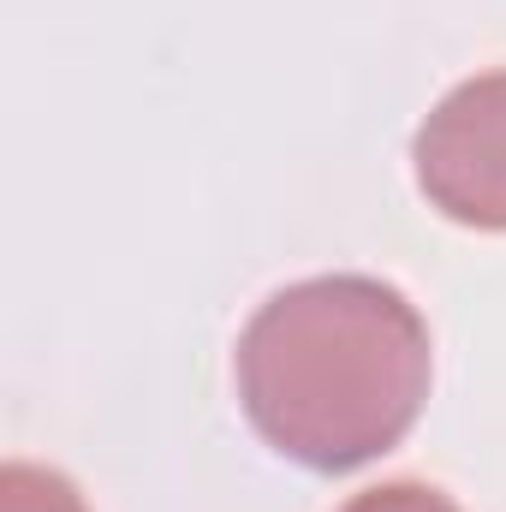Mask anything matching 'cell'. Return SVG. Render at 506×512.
<instances>
[{"label":"cell","mask_w":506,"mask_h":512,"mask_svg":"<svg viewBox=\"0 0 506 512\" xmlns=\"http://www.w3.org/2000/svg\"><path fill=\"white\" fill-rule=\"evenodd\" d=\"M0 512H90V507H84V495L72 489V477L12 459V465L0 471Z\"/></svg>","instance_id":"obj_3"},{"label":"cell","mask_w":506,"mask_h":512,"mask_svg":"<svg viewBox=\"0 0 506 512\" xmlns=\"http://www.w3.org/2000/svg\"><path fill=\"white\" fill-rule=\"evenodd\" d=\"M239 405L292 465L340 477L399 447L429 399V322L376 274L280 286L239 334Z\"/></svg>","instance_id":"obj_1"},{"label":"cell","mask_w":506,"mask_h":512,"mask_svg":"<svg viewBox=\"0 0 506 512\" xmlns=\"http://www.w3.org/2000/svg\"><path fill=\"white\" fill-rule=\"evenodd\" d=\"M340 512H459V507L429 483H381V489L352 495Z\"/></svg>","instance_id":"obj_4"},{"label":"cell","mask_w":506,"mask_h":512,"mask_svg":"<svg viewBox=\"0 0 506 512\" xmlns=\"http://www.w3.org/2000/svg\"><path fill=\"white\" fill-rule=\"evenodd\" d=\"M417 191L459 227L506 233V72L465 78L411 143Z\"/></svg>","instance_id":"obj_2"}]
</instances>
